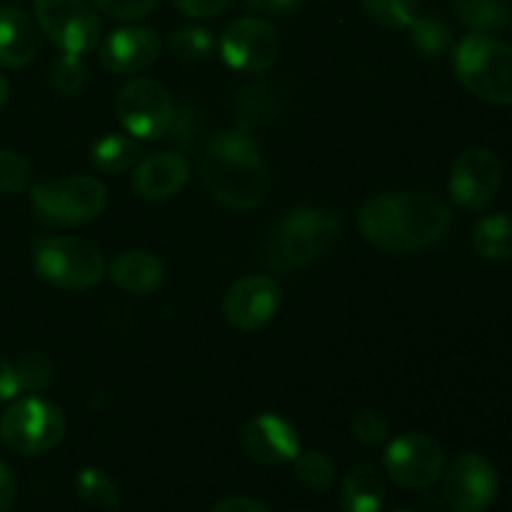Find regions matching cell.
Instances as JSON below:
<instances>
[{
    "instance_id": "6da1fadb",
    "label": "cell",
    "mask_w": 512,
    "mask_h": 512,
    "mask_svg": "<svg viewBox=\"0 0 512 512\" xmlns=\"http://www.w3.org/2000/svg\"><path fill=\"white\" fill-rule=\"evenodd\" d=\"M358 225L363 238L383 253H418L448 235L453 210L430 193H383L360 208Z\"/></svg>"
},
{
    "instance_id": "7a4b0ae2",
    "label": "cell",
    "mask_w": 512,
    "mask_h": 512,
    "mask_svg": "<svg viewBox=\"0 0 512 512\" xmlns=\"http://www.w3.org/2000/svg\"><path fill=\"white\" fill-rule=\"evenodd\" d=\"M200 178L215 200L233 210L258 208L270 190V175L258 145L243 130H225L205 145Z\"/></svg>"
},
{
    "instance_id": "3957f363",
    "label": "cell",
    "mask_w": 512,
    "mask_h": 512,
    "mask_svg": "<svg viewBox=\"0 0 512 512\" xmlns=\"http://www.w3.org/2000/svg\"><path fill=\"white\" fill-rule=\"evenodd\" d=\"M345 220L330 208H295L285 213L268 235L265 263L273 270H295L323 258L343 235Z\"/></svg>"
},
{
    "instance_id": "277c9868",
    "label": "cell",
    "mask_w": 512,
    "mask_h": 512,
    "mask_svg": "<svg viewBox=\"0 0 512 512\" xmlns=\"http://www.w3.org/2000/svg\"><path fill=\"white\" fill-rule=\"evenodd\" d=\"M455 73L475 98L512 105V48L493 35H465L455 48Z\"/></svg>"
},
{
    "instance_id": "5b68a950",
    "label": "cell",
    "mask_w": 512,
    "mask_h": 512,
    "mask_svg": "<svg viewBox=\"0 0 512 512\" xmlns=\"http://www.w3.org/2000/svg\"><path fill=\"white\" fill-rule=\"evenodd\" d=\"M30 205L38 223L50 228H70L98 218L108 205V190L98 178L68 175L33 185Z\"/></svg>"
},
{
    "instance_id": "8992f818",
    "label": "cell",
    "mask_w": 512,
    "mask_h": 512,
    "mask_svg": "<svg viewBox=\"0 0 512 512\" xmlns=\"http://www.w3.org/2000/svg\"><path fill=\"white\" fill-rule=\"evenodd\" d=\"M33 268L45 283L60 290H90L105 275L103 253L80 238H38L33 243Z\"/></svg>"
},
{
    "instance_id": "52a82bcc",
    "label": "cell",
    "mask_w": 512,
    "mask_h": 512,
    "mask_svg": "<svg viewBox=\"0 0 512 512\" xmlns=\"http://www.w3.org/2000/svg\"><path fill=\"white\" fill-rule=\"evenodd\" d=\"M0 438L18 455L50 453L65 438L63 410L38 395L18 400L0 418Z\"/></svg>"
},
{
    "instance_id": "ba28073f",
    "label": "cell",
    "mask_w": 512,
    "mask_h": 512,
    "mask_svg": "<svg viewBox=\"0 0 512 512\" xmlns=\"http://www.w3.org/2000/svg\"><path fill=\"white\" fill-rule=\"evenodd\" d=\"M115 113L130 135L143 140H158L173 123L175 105L165 85L153 78H133L120 88L115 98Z\"/></svg>"
},
{
    "instance_id": "9c48e42d",
    "label": "cell",
    "mask_w": 512,
    "mask_h": 512,
    "mask_svg": "<svg viewBox=\"0 0 512 512\" xmlns=\"http://www.w3.org/2000/svg\"><path fill=\"white\" fill-rule=\"evenodd\" d=\"M35 20L63 53L85 55L98 45L100 20L85 0H35Z\"/></svg>"
},
{
    "instance_id": "30bf717a",
    "label": "cell",
    "mask_w": 512,
    "mask_h": 512,
    "mask_svg": "<svg viewBox=\"0 0 512 512\" xmlns=\"http://www.w3.org/2000/svg\"><path fill=\"white\" fill-rule=\"evenodd\" d=\"M385 470L400 488L425 490L443 475L445 453L430 435L405 433L390 443L385 453Z\"/></svg>"
},
{
    "instance_id": "8fae6325",
    "label": "cell",
    "mask_w": 512,
    "mask_h": 512,
    "mask_svg": "<svg viewBox=\"0 0 512 512\" xmlns=\"http://www.w3.org/2000/svg\"><path fill=\"white\" fill-rule=\"evenodd\" d=\"M280 53L278 30L258 15L233 20L220 35V55L240 73H263Z\"/></svg>"
},
{
    "instance_id": "7c38bea8",
    "label": "cell",
    "mask_w": 512,
    "mask_h": 512,
    "mask_svg": "<svg viewBox=\"0 0 512 512\" xmlns=\"http://www.w3.org/2000/svg\"><path fill=\"white\" fill-rule=\"evenodd\" d=\"M498 490V470L485 455H460L445 473L443 498L453 512H485L498 498Z\"/></svg>"
},
{
    "instance_id": "4fadbf2b",
    "label": "cell",
    "mask_w": 512,
    "mask_h": 512,
    "mask_svg": "<svg viewBox=\"0 0 512 512\" xmlns=\"http://www.w3.org/2000/svg\"><path fill=\"white\" fill-rule=\"evenodd\" d=\"M503 185V163L488 148H468L450 170V198L465 210H485Z\"/></svg>"
},
{
    "instance_id": "5bb4252c",
    "label": "cell",
    "mask_w": 512,
    "mask_h": 512,
    "mask_svg": "<svg viewBox=\"0 0 512 512\" xmlns=\"http://www.w3.org/2000/svg\"><path fill=\"white\" fill-rule=\"evenodd\" d=\"M280 308V285L270 275H245L235 280L223 298V315L235 330H260Z\"/></svg>"
},
{
    "instance_id": "9a60e30c",
    "label": "cell",
    "mask_w": 512,
    "mask_h": 512,
    "mask_svg": "<svg viewBox=\"0 0 512 512\" xmlns=\"http://www.w3.org/2000/svg\"><path fill=\"white\" fill-rule=\"evenodd\" d=\"M243 445L250 458L260 465L293 463L300 453L298 430L275 413H260L243 428Z\"/></svg>"
},
{
    "instance_id": "2e32d148",
    "label": "cell",
    "mask_w": 512,
    "mask_h": 512,
    "mask_svg": "<svg viewBox=\"0 0 512 512\" xmlns=\"http://www.w3.org/2000/svg\"><path fill=\"white\" fill-rule=\"evenodd\" d=\"M160 38L153 28L145 25H125L108 35L100 45V63L105 70L118 75L143 73L158 60Z\"/></svg>"
},
{
    "instance_id": "e0dca14e",
    "label": "cell",
    "mask_w": 512,
    "mask_h": 512,
    "mask_svg": "<svg viewBox=\"0 0 512 512\" xmlns=\"http://www.w3.org/2000/svg\"><path fill=\"white\" fill-rule=\"evenodd\" d=\"M190 180V163L183 153L163 150L140 160L133 175V190L143 200H168Z\"/></svg>"
},
{
    "instance_id": "ac0fdd59",
    "label": "cell",
    "mask_w": 512,
    "mask_h": 512,
    "mask_svg": "<svg viewBox=\"0 0 512 512\" xmlns=\"http://www.w3.org/2000/svg\"><path fill=\"white\" fill-rule=\"evenodd\" d=\"M110 280L133 295H150L163 285L165 265L150 250H125L110 263Z\"/></svg>"
},
{
    "instance_id": "d6986e66",
    "label": "cell",
    "mask_w": 512,
    "mask_h": 512,
    "mask_svg": "<svg viewBox=\"0 0 512 512\" xmlns=\"http://www.w3.org/2000/svg\"><path fill=\"white\" fill-rule=\"evenodd\" d=\"M38 53V28L18 8H0V65L23 68Z\"/></svg>"
},
{
    "instance_id": "ffe728a7",
    "label": "cell",
    "mask_w": 512,
    "mask_h": 512,
    "mask_svg": "<svg viewBox=\"0 0 512 512\" xmlns=\"http://www.w3.org/2000/svg\"><path fill=\"white\" fill-rule=\"evenodd\" d=\"M385 475L375 463H358L350 468L343 480V510L345 512H380L385 503Z\"/></svg>"
},
{
    "instance_id": "44dd1931",
    "label": "cell",
    "mask_w": 512,
    "mask_h": 512,
    "mask_svg": "<svg viewBox=\"0 0 512 512\" xmlns=\"http://www.w3.org/2000/svg\"><path fill=\"white\" fill-rule=\"evenodd\" d=\"M140 145L135 138L123 133H108L98 138L90 148V160L95 168L105 175H120L128 173L130 168L140 163Z\"/></svg>"
},
{
    "instance_id": "7402d4cb",
    "label": "cell",
    "mask_w": 512,
    "mask_h": 512,
    "mask_svg": "<svg viewBox=\"0 0 512 512\" xmlns=\"http://www.w3.org/2000/svg\"><path fill=\"white\" fill-rule=\"evenodd\" d=\"M473 245L485 260L512 258V218L505 213L485 215L473 230Z\"/></svg>"
},
{
    "instance_id": "603a6c76",
    "label": "cell",
    "mask_w": 512,
    "mask_h": 512,
    "mask_svg": "<svg viewBox=\"0 0 512 512\" xmlns=\"http://www.w3.org/2000/svg\"><path fill=\"white\" fill-rule=\"evenodd\" d=\"M410 40L425 58H440L453 45V30L443 18L430 13H420L410 25Z\"/></svg>"
},
{
    "instance_id": "cb8c5ba5",
    "label": "cell",
    "mask_w": 512,
    "mask_h": 512,
    "mask_svg": "<svg viewBox=\"0 0 512 512\" xmlns=\"http://www.w3.org/2000/svg\"><path fill=\"white\" fill-rule=\"evenodd\" d=\"M75 493L80 500L100 510H115L120 505V490L108 473L98 468H83L75 475Z\"/></svg>"
},
{
    "instance_id": "d4e9b609",
    "label": "cell",
    "mask_w": 512,
    "mask_h": 512,
    "mask_svg": "<svg viewBox=\"0 0 512 512\" xmlns=\"http://www.w3.org/2000/svg\"><path fill=\"white\" fill-rule=\"evenodd\" d=\"M170 53L183 63H203L215 48V38L203 25H180L168 38Z\"/></svg>"
},
{
    "instance_id": "484cf974",
    "label": "cell",
    "mask_w": 512,
    "mask_h": 512,
    "mask_svg": "<svg viewBox=\"0 0 512 512\" xmlns=\"http://www.w3.org/2000/svg\"><path fill=\"white\" fill-rule=\"evenodd\" d=\"M455 13L473 33H490L505 25L508 5L503 0H455Z\"/></svg>"
},
{
    "instance_id": "4316f807",
    "label": "cell",
    "mask_w": 512,
    "mask_h": 512,
    "mask_svg": "<svg viewBox=\"0 0 512 512\" xmlns=\"http://www.w3.org/2000/svg\"><path fill=\"white\" fill-rule=\"evenodd\" d=\"M13 368L20 393L40 395L53 385V360L45 353H40V350H25Z\"/></svg>"
},
{
    "instance_id": "83f0119b",
    "label": "cell",
    "mask_w": 512,
    "mask_h": 512,
    "mask_svg": "<svg viewBox=\"0 0 512 512\" xmlns=\"http://www.w3.org/2000/svg\"><path fill=\"white\" fill-rule=\"evenodd\" d=\"M293 473L295 480L300 485H305L308 490H330V485L335 483V463L320 450H308V453H298V458L293 460Z\"/></svg>"
},
{
    "instance_id": "f1b7e54d",
    "label": "cell",
    "mask_w": 512,
    "mask_h": 512,
    "mask_svg": "<svg viewBox=\"0 0 512 512\" xmlns=\"http://www.w3.org/2000/svg\"><path fill=\"white\" fill-rule=\"evenodd\" d=\"M363 8L373 23L388 30H408L420 15L418 0H363Z\"/></svg>"
},
{
    "instance_id": "f546056e",
    "label": "cell",
    "mask_w": 512,
    "mask_h": 512,
    "mask_svg": "<svg viewBox=\"0 0 512 512\" xmlns=\"http://www.w3.org/2000/svg\"><path fill=\"white\" fill-rule=\"evenodd\" d=\"M88 83V68H85L83 58L75 53H63L58 60H53L50 65V85L55 88V93H60L63 98H73Z\"/></svg>"
},
{
    "instance_id": "4dcf8cb0",
    "label": "cell",
    "mask_w": 512,
    "mask_h": 512,
    "mask_svg": "<svg viewBox=\"0 0 512 512\" xmlns=\"http://www.w3.org/2000/svg\"><path fill=\"white\" fill-rule=\"evenodd\" d=\"M33 185V165L15 150L0 148V193H25Z\"/></svg>"
},
{
    "instance_id": "1f68e13d",
    "label": "cell",
    "mask_w": 512,
    "mask_h": 512,
    "mask_svg": "<svg viewBox=\"0 0 512 512\" xmlns=\"http://www.w3.org/2000/svg\"><path fill=\"white\" fill-rule=\"evenodd\" d=\"M353 435L368 448H378L390 438V428L383 415L375 413V410H363V413L355 415Z\"/></svg>"
},
{
    "instance_id": "d6a6232c",
    "label": "cell",
    "mask_w": 512,
    "mask_h": 512,
    "mask_svg": "<svg viewBox=\"0 0 512 512\" xmlns=\"http://www.w3.org/2000/svg\"><path fill=\"white\" fill-rule=\"evenodd\" d=\"M105 15L115 20H135L148 15L158 5V0H93Z\"/></svg>"
},
{
    "instance_id": "836d02e7",
    "label": "cell",
    "mask_w": 512,
    "mask_h": 512,
    "mask_svg": "<svg viewBox=\"0 0 512 512\" xmlns=\"http://www.w3.org/2000/svg\"><path fill=\"white\" fill-rule=\"evenodd\" d=\"M198 133H200V125H198V118H195L193 110H180V113L173 115V123H170L168 133L173 138V143L178 145H193L195 140H198Z\"/></svg>"
},
{
    "instance_id": "e575fe53",
    "label": "cell",
    "mask_w": 512,
    "mask_h": 512,
    "mask_svg": "<svg viewBox=\"0 0 512 512\" xmlns=\"http://www.w3.org/2000/svg\"><path fill=\"white\" fill-rule=\"evenodd\" d=\"M188 18H213L230 5V0H170Z\"/></svg>"
},
{
    "instance_id": "d590c367",
    "label": "cell",
    "mask_w": 512,
    "mask_h": 512,
    "mask_svg": "<svg viewBox=\"0 0 512 512\" xmlns=\"http://www.w3.org/2000/svg\"><path fill=\"white\" fill-rule=\"evenodd\" d=\"M243 3L250 13L285 15V13H293V10L300 5V0H243Z\"/></svg>"
},
{
    "instance_id": "8d00e7d4",
    "label": "cell",
    "mask_w": 512,
    "mask_h": 512,
    "mask_svg": "<svg viewBox=\"0 0 512 512\" xmlns=\"http://www.w3.org/2000/svg\"><path fill=\"white\" fill-rule=\"evenodd\" d=\"M210 512H273L268 505H263L255 498H245V495H233V498L220 500Z\"/></svg>"
},
{
    "instance_id": "74e56055",
    "label": "cell",
    "mask_w": 512,
    "mask_h": 512,
    "mask_svg": "<svg viewBox=\"0 0 512 512\" xmlns=\"http://www.w3.org/2000/svg\"><path fill=\"white\" fill-rule=\"evenodd\" d=\"M18 498V483H15L13 470L0 463V512H8Z\"/></svg>"
},
{
    "instance_id": "f35d334b",
    "label": "cell",
    "mask_w": 512,
    "mask_h": 512,
    "mask_svg": "<svg viewBox=\"0 0 512 512\" xmlns=\"http://www.w3.org/2000/svg\"><path fill=\"white\" fill-rule=\"evenodd\" d=\"M20 393L18 378H15V368L10 360L0 358V403H8Z\"/></svg>"
},
{
    "instance_id": "ab89813d",
    "label": "cell",
    "mask_w": 512,
    "mask_h": 512,
    "mask_svg": "<svg viewBox=\"0 0 512 512\" xmlns=\"http://www.w3.org/2000/svg\"><path fill=\"white\" fill-rule=\"evenodd\" d=\"M8 95H10V85H8V80H5V75L0 73V108H3V105H5Z\"/></svg>"
}]
</instances>
